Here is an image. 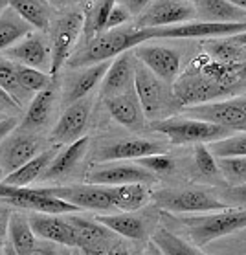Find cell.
I'll use <instances>...</instances> for the list:
<instances>
[{"label":"cell","mask_w":246,"mask_h":255,"mask_svg":"<svg viewBox=\"0 0 246 255\" xmlns=\"http://www.w3.org/2000/svg\"><path fill=\"white\" fill-rule=\"evenodd\" d=\"M130 13L125 9L123 6L120 4H114L109 13V18H107V26H105V31L107 29H114V28H120V26H125V24L130 20Z\"/></svg>","instance_id":"39"},{"label":"cell","mask_w":246,"mask_h":255,"mask_svg":"<svg viewBox=\"0 0 246 255\" xmlns=\"http://www.w3.org/2000/svg\"><path fill=\"white\" fill-rule=\"evenodd\" d=\"M134 90L143 116L149 122L171 118L173 112L180 109V105L173 98V90L169 85L160 81L140 61H134Z\"/></svg>","instance_id":"4"},{"label":"cell","mask_w":246,"mask_h":255,"mask_svg":"<svg viewBox=\"0 0 246 255\" xmlns=\"http://www.w3.org/2000/svg\"><path fill=\"white\" fill-rule=\"evenodd\" d=\"M160 217V209L156 206L141 208L136 211H123V213L96 215L94 221L109 228L112 233L120 237L130 239L136 243H147L156 230Z\"/></svg>","instance_id":"8"},{"label":"cell","mask_w":246,"mask_h":255,"mask_svg":"<svg viewBox=\"0 0 246 255\" xmlns=\"http://www.w3.org/2000/svg\"><path fill=\"white\" fill-rule=\"evenodd\" d=\"M109 66H111V61H103V63L85 66V68H77L79 72H76L66 81L65 94H63V101H65L66 107L90 96V92L103 81Z\"/></svg>","instance_id":"20"},{"label":"cell","mask_w":246,"mask_h":255,"mask_svg":"<svg viewBox=\"0 0 246 255\" xmlns=\"http://www.w3.org/2000/svg\"><path fill=\"white\" fill-rule=\"evenodd\" d=\"M88 184L94 186H125V184H154L156 176L136 162L120 160V162H103L96 165L87 174Z\"/></svg>","instance_id":"11"},{"label":"cell","mask_w":246,"mask_h":255,"mask_svg":"<svg viewBox=\"0 0 246 255\" xmlns=\"http://www.w3.org/2000/svg\"><path fill=\"white\" fill-rule=\"evenodd\" d=\"M140 255H160V252L154 246H149V248L145 250V252H141Z\"/></svg>","instance_id":"50"},{"label":"cell","mask_w":246,"mask_h":255,"mask_svg":"<svg viewBox=\"0 0 246 255\" xmlns=\"http://www.w3.org/2000/svg\"><path fill=\"white\" fill-rule=\"evenodd\" d=\"M59 255H74V252H68V250H65V252H59Z\"/></svg>","instance_id":"53"},{"label":"cell","mask_w":246,"mask_h":255,"mask_svg":"<svg viewBox=\"0 0 246 255\" xmlns=\"http://www.w3.org/2000/svg\"><path fill=\"white\" fill-rule=\"evenodd\" d=\"M136 61H140L147 70H151L160 81L173 87L182 70V53L175 48L162 44H140L130 50Z\"/></svg>","instance_id":"12"},{"label":"cell","mask_w":246,"mask_h":255,"mask_svg":"<svg viewBox=\"0 0 246 255\" xmlns=\"http://www.w3.org/2000/svg\"><path fill=\"white\" fill-rule=\"evenodd\" d=\"M111 200L114 211H136L145 208L151 200V191L143 184H125V186H111Z\"/></svg>","instance_id":"29"},{"label":"cell","mask_w":246,"mask_h":255,"mask_svg":"<svg viewBox=\"0 0 246 255\" xmlns=\"http://www.w3.org/2000/svg\"><path fill=\"white\" fill-rule=\"evenodd\" d=\"M53 103H55V81L42 92H37L35 98L31 99L28 111L20 122V130H37L44 127L52 116Z\"/></svg>","instance_id":"25"},{"label":"cell","mask_w":246,"mask_h":255,"mask_svg":"<svg viewBox=\"0 0 246 255\" xmlns=\"http://www.w3.org/2000/svg\"><path fill=\"white\" fill-rule=\"evenodd\" d=\"M6 235L9 239V246L17 252V255H28L37 243V237L35 233L31 232L28 217L20 213H11L7 217Z\"/></svg>","instance_id":"30"},{"label":"cell","mask_w":246,"mask_h":255,"mask_svg":"<svg viewBox=\"0 0 246 255\" xmlns=\"http://www.w3.org/2000/svg\"><path fill=\"white\" fill-rule=\"evenodd\" d=\"M134 61L130 50L114 57L101 81V98H114L134 88Z\"/></svg>","instance_id":"18"},{"label":"cell","mask_w":246,"mask_h":255,"mask_svg":"<svg viewBox=\"0 0 246 255\" xmlns=\"http://www.w3.org/2000/svg\"><path fill=\"white\" fill-rule=\"evenodd\" d=\"M50 197L61 198L76 206L77 209H94V211H114L111 200V187L81 184V186H46L39 187Z\"/></svg>","instance_id":"13"},{"label":"cell","mask_w":246,"mask_h":255,"mask_svg":"<svg viewBox=\"0 0 246 255\" xmlns=\"http://www.w3.org/2000/svg\"><path fill=\"white\" fill-rule=\"evenodd\" d=\"M28 33H31V26L18 17L9 6L0 13V52H6L7 48L17 44Z\"/></svg>","instance_id":"32"},{"label":"cell","mask_w":246,"mask_h":255,"mask_svg":"<svg viewBox=\"0 0 246 255\" xmlns=\"http://www.w3.org/2000/svg\"><path fill=\"white\" fill-rule=\"evenodd\" d=\"M178 222L184 226L189 243L197 248H204L221 237L232 235L235 232L246 230V208H226L221 213L197 215V217H182Z\"/></svg>","instance_id":"3"},{"label":"cell","mask_w":246,"mask_h":255,"mask_svg":"<svg viewBox=\"0 0 246 255\" xmlns=\"http://www.w3.org/2000/svg\"><path fill=\"white\" fill-rule=\"evenodd\" d=\"M171 90L180 109L237 98L246 94V59L228 61L200 48L180 70Z\"/></svg>","instance_id":"1"},{"label":"cell","mask_w":246,"mask_h":255,"mask_svg":"<svg viewBox=\"0 0 246 255\" xmlns=\"http://www.w3.org/2000/svg\"><path fill=\"white\" fill-rule=\"evenodd\" d=\"M28 255H59V250L55 248L53 243H48V241H37L35 246L31 248Z\"/></svg>","instance_id":"41"},{"label":"cell","mask_w":246,"mask_h":255,"mask_svg":"<svg viewBox=\"0 0 246 255\" xmlns=\"http://www.w3.org/2000/svg\"><path fill=\"white\" fill-rule=\"evenodd\" d=\"M50 50H52V64L50 77L55 79L61 68L68 63L72 53L76 52L79 37L83 33V11L81 7H68L53 17L50 26Z\"/></svg>","instance_id":"5"},{"label":"cell","mask_w":246,"mask_h":255,"mask_svg":"<svg viewBox=\"0 0 246 255\" xmlns=\"http://www.w3.org/2000/svg\"><path fill=\"white\" fill-rule=\"evenodd\" d=\"M7 6H9V0H0V13L4 11Z\"/></svg>","instance_id":"52"},{"label":"cell","mask_w":246,"mask_h":255,"mask_svg":"<svg viewBox=\"0 0 246 255\" xmlns=\"http://www.w3.org/2000/svg\"><path fill=\"white\" fill-rule=\"evenodd\" d=\"M195 163H197V169L202 176H219L221 174L217 160L210 152L206 143H197V147H195Z\"/></svg>","instance_id":"38"},{"label":"cell","mask_w":246,"mask_h":255,"mask_svg":"<svg viewBox=\"0 0 246 255\" xmlns=\"http://www.w3.org/2000/svg\"><path fill=\"white\" fill-rule=\"evenodd\" d=\"M215 158H246V132H234L228 138L208 143Z\"/></svg>","instance_id":"34"},{"label":"cell","mask_w":246,"mask_h":255,"mask_svg":"<svg viewBox=\"0 0 246 255\" xmlns=\"http://www.w3.org/2000/svg\"><path fill=\"white\" fill-rule=\"evenodd\" d=\"M48 2L55 9H68V7H76V4L79 0H48Z\"/></svg>","instance_id":"47"},{"label":"cell","mask_w":246,"mask_h":255,"mask_svg":"<svg viewBox=\"0 0 246 255\" xmlns=\"http://www.w3.org/2000/svg\"><path fill=\"white\" fill-rule=\"evenodd\" d=\"M186 2H195V0H186Z\"/></svg>","instance_id":"56"},{"label":"cell","mask_w":246,"mask_h":255,"mask_svg":"<svg viewBox=\"0 0 246 255\" xmlns=\"http://www.w3.org/2000/svg\"><path fill=\"white\" fill-rule=\"evenodd\" d=\"M59 152V145H53L46 151L39 152L37 156H33L29 162H26L22 167H18L17 171L6 174L2 184H7V186H15V187H28L33 180L41 178V174L44 173V169L48 167V163L52 162L53 156Z\"/></svg>","instance_id":"26"},{"label":"cell","mask_w":246,"mask_h":255,"mask_svg":"<svg viewBox=\"0 0 246 255\" xmlns=\"http://www.w3.org/2000/svg\"><path fill=\"white\" fill-rule=\"evenodd\" d=\"M103 101H105L109 114L120 125L130 128V130H141L145 127V116H143V111H141V105L138 101L134 88L125 94L114 96V98H107Z\"/></svg>","instance_id":"21"},{"label":"cell","mask_w":246,"mask_h":255,"mask_svg":"<svg viewBox=\"0 0 246 255\" xmlns=\"http://www.w3.org/2000/svg\"><path fill=\"white\" fill-rule=\"evenodd\" d=\"M0 88L15 101V103L22 109L26 99L31 96L20 87V83L17 79V72H15V63L6 59L4 55H0Z\"/></svg>","instance_id":"33"},{"label":"cell","mask_w":246,"mask_h":255,"mask_svg":"<svg viewBox=\"0 0 246 255\" xmlns=\"http://www.w3.org/2000/svg\"><path fill=\"white\" fill-rule=\"evenodd\" d=\"M9 7L31 28L46 35L53 20V7L48 0H9Z\"/></svg>","instance_id":"24"},{"label":"cell","mask_w":246,"mask_h":255,"mask_svg":"<svg viewBox=\"0 0 246 255\" xmlns=\"http://www.w3.org/2000/svg\"><path fill=\"white\" fill-rule=\"evenodd\" d=\"M197 18L206 22H245L246 11L226 0H195Z\"/></svg>","instance_id":"27"},{"label":"cell","mask_w":246,"mask_h":255,"mask_svg":"<svg viewBox=\"0 0 246 255\" xmlns=\"http://www.w3.org/2000/svg\"><path fill=\"white\" fill-rule=\"evenodd\" d=\"M74 250H77L79 255H109V248H101V246H83Z\"/></svg>","instance_id":"45"},{"label":"cell","mask_w":246,"mask_h":255,"mask_svg":"<svg viewBox=\"0 0 246 255\" xmlns=\"http://www.w3.org/2000/svg\"><path fill=\"white\" fill-rule=\"evenodd\" d=\"M28 221L35 237L66 248H77L76 233L66 221V215L33 213L28 217Z\"/></svg>","instance_id":"17"},{"label":"cell","mask_w":246,"mask_h":255,"mask_svg":"<svg viewBox=\"0 0 246 255\" xmlns=\"http://www.w3.org/2000/svg\"><path fill=\"white\" fill-rule=\"evenodd\" d=\"M147 41L149 37L145 29H138L134 26H120L114 29H107L103 33L96 35L92 41L85 42L81 48H77L66 64L72 70H77L90 66V64L103 63V61H111L120 53L129 52Z\"/></svg>","instance_id":"2"},{"label":"cell","mask_w":246,"mask_h":255,"mask_svg":"<svg viewBox=\"0 0 246 255\" xmlns=\"http://www.w3.org/2000/svg\"><path fill=\"white\" fill-rule=\"evenodd\" d=\"M151 198L158 209L175 215L223 211L228 208V204L204 189H160L151 193Z\"/></svg>","instance_id":"7"},{"label":"cell","mask_w":246,"mask_h":255,"mask_svg":"<svg viewBox=\"0 0 246 255\" xmlns=\"http://www.w3.org/2000/svg\"><path fill=\"white\" fill-rule=\"evenodd\" d=\"M151 154H164V145L145 138L120 139L100 149L96 160L98 162H120V160H138Z\"/></svg>","instance_id":"19"},{"label":"cell","mask_w":246,"mask_h":255,"mask_svg":"<svg viewBox=\"0 0 246 255\" xmlns=\"http://www.w3.org/2000/svg\"><path fill=\"white\" fill-rule=\"evenodd\" d=\"M90 112H92V98L90 96L68 105L66 111L63 112V116L59 118V122L55 123V127L52 128L50 141L61 147V145L74 143L76 139L83 138L88 127Z\"/></svg>","instance_id":"14"},{"label":"cell","mask_w":246,"mask_h":255,"mask_svg":"<svg viewBox=\"0 0 246 255\" xmlns=\"http://www.w3.org/2000/svg\"><path fill=\"white\" fill-rule=\"evenodd\" d=\"M66 221L72 226L77 239V248L83 246H101V248H111L116 243V233H112L109 228L100 224L98 221L77 217V215H66Z\"/></svg>","instance_id":"23"},{"label":"cell","mask_w":246,"mask_h":255,"mask_svg":"<svg viewBox=\"0 0 246 255\" xmlns=\"http://www.w3.org/2000/svg\"><path fill=\"white\" fill-rule=\"evenodd\" d=\"M219 171L232 186L246 184V158H219Z\"/></svg>","instance_id":"36"},{"label":"cell","mask_w":246,"mask_h":255,"mask_svg":"<svg viewBox=\"0 0 246 255\" xmlns=\"http://www.w3.org/2000/svg\"><path fill=\"white\" fill-rule=\"evenodd\" d=\"M152 2H154V0H116V4L125 7V9L130 13V17H134V18L145 11Z\"/></svg>","instance_id":"40"},{"label":"cell","mask_w":246,"mask_h":255,"mask_svg":"<svg viewBox=\"0 0 246 255\" xmlns=\"http://www.w3.org/2000/svg\"><path fill=\"white\" fill-rule=\"evenodd\" d=\"M17 123H18V120L15 116H9V118H6V120H2V122H0V143H2V141L11 134L13 128L17 127Z\"/></svg>","instance_id":"43"},{"label":"cell","mask_w":246,"mask_h":255,"mask_svg":"<svg viewBox=\"0 0 246 255\" xmlns=\"http://www.w3.org/2000/svg\"><path fill=\"white\" fill-rule=\"evenodd\" d=\"M109 255H134V254L130 252V248L127 246V244H123V243H120V241H116V243L109 248Z\"/></svg>","instance_id":"46"},{"label":"cell","mask_w":246,"mask_h":255,"mask_svg":"<svg viewBox=\"0 0 246 255\" xmlns=\"http://www.w3.org/2000/svg\"><path fill=\"white\" fill-rule=\"evenodd\" d=\"M88 145H90L88 136H83V138L76 139L74 143H68L63 151H59L53 156V160L44 169V173L41 174V178L44 182H48V180H59L66 176L68 173H72L81 163L83 158H85V154L88 151Z\"/></svg>","instance_id":"22"},{"label":"cell","mask_w":246,"mask_h":255,"mask_svg":"<svg viewBox=\"0 0 246 255\" xmlns=\"http://www.w3.org/2000/svg\"><path fill=\"white\" fill-rule=\"evenodd\" d=\"M0 200L11 204L15 208L29 209V211H35V213L70 215L79 211L76 206L42 193L39 187H15L2 184V182H0Z\"/></svg>","instance_id":"9"},{"label":"cell","mask_w":246,"mask_h":255,"mask_svg":"<svg viewBox=\"0 0 246 255\" xmlns=\"http://www.w3.org/2000/svg\"><path fill=\"white\" fill-rule=\"evenodd\" d=\"M234 41H235V42H239L241 46H245V48H246V31H245V33L234 35Z\"/></svg>","instance_id":"48"},{"label":"cell","mask_w":246,"mask_h":255,"mask_svg":"<svg viewBox=\"0 0 246 255\" xmlns=\"http://www.w3.org/2000/svg\"><path fill=\"white\" fill-rule=\"evenodd\" d=\"M197 20V9L193 2L186 0H154L145 11L134 18V28H165L176 24Z\"/></svg>","instance_id":"10"},{"label":"cell","mask_w":246,"mask_h":255,"mask_svg":"<svg viewBox=\"0 0 246 255\" xmlns=\"http://www.w3.org/2000/svg\"><path fill=\"white\" fill-rule=\"evenodd\" d=\"M15 72H17V79L20 83V87L28 94L42 92V90H46L55 81L46 72L37 68H29V66H22V64H15Z\"/></svg>","instance_id":"35"},{"label":"cell","mask_w":246,"mask_h":255,"mask_svg":"<svg viewBox=\"0 0 246 255\" xmlns=\"http://www.w3.org/2000/svg\"><path fill=\"white\" fill-rule=\"evenodd\" d=\"M39 149L41 139L33 134H24V130L4 139L0 143V169L4 171V176L17 171L33 156H37Z\"/></svg>","instance_id":"16"},{"label":"cell","mask_w":246,"mask_h":255,"mask_svg":"<svg viewBox=\"0 0 246 255\" xmlns=\"http://www.w3.org/2000/svg\"><path fill=\"white\" fill-rule=\"evenodd\" d=\"M138 165H141L143 169H147L149 173L156 174H171L175 171V162L173 158L167 154H151V156H143L134 160Z\"/></svg>","instance_id":"37"},{"label":"cell","mask_w":246,"mask_h":255,"mask_svg":"<svg viewBox=\"0 0 246 255\" xmlns=\"http://www.w3.org/2000/svg\"><path fill=\"white\" fill-rule=\"evenodd\" d=\"M4 57L13 61L15 64H22L29 68H37L50 74V64H52V50H50V41L44 33H35L31 31L24 39L7 48L4 52Z\"/></svg>","instance_id":"15"},{"label":"cell","mask_w":246,"mask_h":255,"mask_svg":"<svg viewBox=\"0 0 246 255\" xmlns=\"http://www.w3.org/2000/svg\"><path fill=\"white\" fill-rule=\"evenodd\" d=\"M0 178H4V171L2 169H0Z\"/></svg>","instance_id":"55"},{"label":"cell","mask_w":246,"mask_h":255,"mask_svg":"<svg viewBox=\"0 0 246 255\" xmlns=\"http://www.w3.org/2000/svg\"><path fill=\"white\" fill-rule=\"evenodd\" d=\"M4 255H17V252L9 246V244H6V250H4Z\"/></svg>","instance_id":"51"},{"label":"cell","mask_w":246,"mask_h":255,"mask_svg":"<svg viewBox=\"0 0 246 255\" xmlns=\"http://www.w3.org/2000/svg\"><path fill=\"white\" fill-rule=\"evenodd\" d=\"M151 241L160 255H206L195 244H191L184 237H178L165 228H156L151 235Z\"/></svg>","instance_id":"31"},{"label":"cell","mask_w":246,"mask_h":255,"mask_svg":"<svg viewBox=\"0 0 246 255\" xmlns=\"http://www.w3.org/2000/svg\"><path fill=\"white\" fill-rule=\"evenodd\" d=\"M22 111L20 107H18L15 101H13L9 96H7L2 88H0V112L4 114V112H9V114H18V112Z\"/></svg>","instance_id":"42"},{"label":"cell","mask_w":246,"mask_h":255,"mask_svg":"<svg viewBox=\"0 0 246 255\" xmlns=\"http://www.w3.org/2000/svg\"><path fill=\"white\" fill-rule=\"evenodd\" d=\"M154 132H160L169 138L171 143L188 145V143H211L217 139L228 138L234 130L211 122H202L197 118H165L149 122Z\"/></svg>","instance_id":"6"},{"label":"cell","mask_w":246,"mask_h":255,"mask_svg":"<svg viewBox=\"0 0 246 255\" xmlns=\"http://www.w3.org/2000/svg\"><path fill=\"white\" fill-rule=\"evenodd\" d=\"M7 217L9 215L2 213L0 215V255H4V250H6V228H7Z\"/></svg>","instance_id":"44"},{"label":"cell","mask_w":246,"mask_h":255,"mask_svg":"<svg viewBox=\"0 0 246 255\" xmlns=\"http://www.w3.org/2000/svg\"><path fill=\"white\" fill-rule=\"evenodd\" d=\"M2 120H6V114H2V112H0V122H2Z\"/></svg>","instance_id":"54"},{"label":"cell","mask_w":246,"mask_h":255,"mask_svg":"<svg viewBox=\"0 0 246 255\" xmlns=\"http://www.w3.org/2000/svg\"><path fill=\"white\" fill-rule=\"evenodd\" d=\"M116 0H94L81 7L83 11V44L105 31L107 18Z\"/></svg>","instance_id":"28"},{"label":"cell","mask_w":246,"mask_h":255,"mask_svg":"<svg viewBox=\"0 0 246 255\" xmlns=\"http://www.w3.org/2000/svg\"><path fill=\"white\" fill-rule=\"evenodd\" d=\"M226 2H230L232 6H237V7H241V9H245L246 11V0H226Z\"/></svg>","instance_id":"49"}]
</instances>
